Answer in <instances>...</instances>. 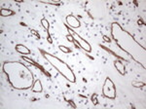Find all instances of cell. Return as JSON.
<instances>
[{
	"mask_svg": "<svg viewBox=\"0 0 146 109\" xmlns=\"http://www.w3.org/2000/svg\"><path fill=\"white\" fill-rule=\"evenodd\" d=\"M9 84L14 89L28 90L34 84V75L27 67L19 61H6L2 66Z\"/></svg>",
	"mask_w": 146,
	"mask_h": 109,
	"instance_id": "6da1fadb",
	"label": "cell"
},
{
	"mask_svg": "<svg viewBox=\"0 0 146 109\" xmlns=\"http://www.w3.org/2000/svg\"><path fill=\"white\" fill-rule=\"evenodd\" d=\"M111 33H112V37L114 38L115 42L117 43V45L119 46V48L123 49L127 54H129L131 56H133V58L135 60H136L135 54L136 49L139 50V51L145 52V49L142 48L137 42L135 41V39L129 34V32L125 31L122 28V27H120L117 23H113L112 27H111Z\"/></svg>",
	"mask_w": 146,
	"mask_h": 109,
	"instance_id": "7a4b0ae2",
	"label": "cell"
},
{
	"mask_svg": "<svg viewBox=\"0 0 146 109\" xmlns=\"http://www.w3.org/2000/svg\"><path fill=\"white\" fill-rule=\"evenodd\" d=\"M40 51H41L42 56L48 60V62L50 63L51 65H53L63 77L66 78L69 82L75 83V81H76V77H75L74 72H73L72 69L70 68V66L68 65L67 63H65L64 61L62 60L60 58H56V56H55L54 54H49L45 51H42V50H40Z\"/></svg>",
	"mask_w": 146,
	"mask_h": 109,
	"instance_id": "3957f363",
	"label": "cell"
},
{
	"mask_svg": "<svg viewBox=\"0 0 146 109\" xmlns=\"http://www.w3.org/2000/svg\"><path fill=\"white\" fill-rule=\"evenodd\" d=\"M102 94L104 98L109 99L116 98V88L114 82L110 79V77H106L102 88Z\"/></svg>",
	"mask_w": 146,
	"mask_h": 109,
	"instance_id": "277c9868",
	"label": "cell"
},
{
	"mask_svg": "<svg viewBox=\"0 0 146 109\" xmlns=\"http://www.w3.org/2000/svg\"><path fill=\"white\" fill-rule=\"evenodd\" d=\"M72 32V35L74 37H73V39L75 40V41L77 42V43H78V45L80 47H81L82 49H84L85 51L86 52H89V53H90V52L92 51V47H91V45L88 43V42L87 41H85V40L82 38V37H80L78 34H77V33H75L74 31H71Z\"/></svg>",
	"mask_w": 146,
	"mask_h": 109,
	"instance_id": "5b68a950",
	"label": "cell"
},
{
	"mask_svg": "<svg viewBox=\"0 0 146 109\" xmlns=\"http://www.w3.org/2000/svg\"><path fill=\"white\" fill-rule=\"evenodd\" d=\"M65 21H66L67 25L72 28H79L81 27V23H80L79 20L75 16H72V15L67 16L66 18H65Z\"/></svg>",
	"mask_w": 146,
	"mask_h": 109,
	"instance_id": "8992f818",
	"label": "cell"
},
{
	"mask_svg": "<svg viewBox=\"0 0 146 109\" xmlns=\"http://www.w3.org/2000/svg\"><path fill=\"white\" fill-rule=\"evenodd\" d=\"M114 66H115V68L118 70V72L120 73V74H121V75H126V73H127L126 67H125L124 63L122 62L121 60H115L114 61Z\"/></svg>",
	"mask_w": 146,
	"mask_h": 109,
	"instance_id": "52a82bcc",
	"label": "cell"
},
{
	"mask_svg": "<svg viewBox=\"0 0 146 109\" xmlns=\"http://www.w3.org/2000/svg\"><path fill=\"white\" fill-rule=\"evenodd\" d=\"M16 51L19 52L20 54H30V50L27 48V47H25V46H23V44H18V45H16Z\"/></svg>",
	"mask_w": 146,
	"mask_h": 109,
	"instance_id": "ba28073f",
	"label": "cell"
},
{
	"mask_svg": "<svg viewBox=\"0 0 146 109\" xmlns=\"http://www.w3.org/2000/svg\"><path fill=\"white\" fill-rule=\"evenodd\" d=\"M32 91H33L34 93H42V92H43L42 83L39 79L34 81V84H33V86H32Z\"/></svg>",
	"mask_w": 146,
	"mask_h": 109,
	"instance_id": "9c48e42d",
	"label": "cell"
},
{
	"mask_svg": "<svg viewBox=\"0 0 146 109\" xmlns=\"http://www.w3.org/2000/svg\"><path fill=\"white\" fill-rule=\"evenodd\" d=\"M1 14L3 17H8V16H11V15H14V12L10 10V9H2L1 10Z\"/></svg>",
	"mask_w": 146,
	"mask_h": 109,
	"instance_id": "30bf717a",
	"label": "cell"
},
{
	"mask_svg": "<svg viewBox=\"0 0 146 109\" xmlns=\"http://www.w3.org/2000/svg\"><path fill=\"white\" fill-rule=\"evenodd\" d=\"M41 23H42V25H43V27L46 28V30H49V27H50V25H49L48 21H47L46 19H42Z\"/></svg>",
	"mask_w": 146,
	"mask_h": 109,
	"instance_id": "8fae6325",
	"label": "cell"
},
{
	"mask_svg": "<svg viewBox=\"0 0 146 109\" xmlns=\"http://www.w3.org/2000/svg\"><path fill=\"white\" fill-rule=\"evenodd\" d=\"M60 49L62 50V52H65V53H70V50H69V49H67V48H63V46H62V45H60Z\"/></svg>",
	"mask_w": 146,
	"mask_h": 109,
	"instance_id": "7c38bea8",
	"label": "cell"
}]
</instances>
